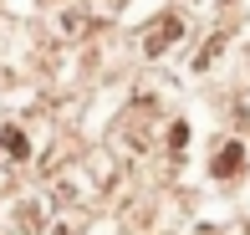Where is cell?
<instances>
[{
	"label": "cell",
	"mask_w": 250,
	"mask_h": 235,
	"mask_svg": "<svg viewBox=\"0 0 250 235\" xmlns=\"http://www.w3.org/2000/svg\"><path fill=\"white\" fill-rule=\"evenodd\" d=\"M240 169V143H230V149H225V159L214 164V174H235Z\"/></svg>",
	"instance_id": "4"
},
{
	"label": "cell",
	"mask_w": 250,
	"mask_h": 235,
	"mask_svg": "<svg viewBox=\"0 0 250 235\" xmlns=\"http://www.w3.org/2000/svg\"><path fill=\"white\" fill-rule=\"evenodd\" d=\"M179 31H184V21H179V16H164V21H153V26H148V41H143V51H148V57L168 51Z\"/></svg>",
	"instance_id": "1"
},
{
	"label": "cell",
	"mask_w": 250,
	"mask_h": 235,
	"mask_svg": "<svg viewBox=\"0 0 250 235\" xmlns=\"http://www.w3.org/2000/svg\"><path fill=\"white\" fill-rule=\"evenodd\" d=\"M0 143H5V153H10V159H26V138H21L16 128H5V133H0Z\"/></svg>",
	"instance_id": "3"
},
{
	"label": "cell",
	"mask_w": 250,
	"mask_h": 235,
	"mask_svg": "<svg viewBox=\"0 0 250 235\" xmlns=\"http://www.w3.org/2000/svg\"><path fill=\"white\" fill-rule=\"evenodd\" d=\"M87 26H92V21H87V10H82V5H66L62 16H56V31H62V36H82Z\"/></svg>",
	"instance_id": "2"
}]
</instances>
